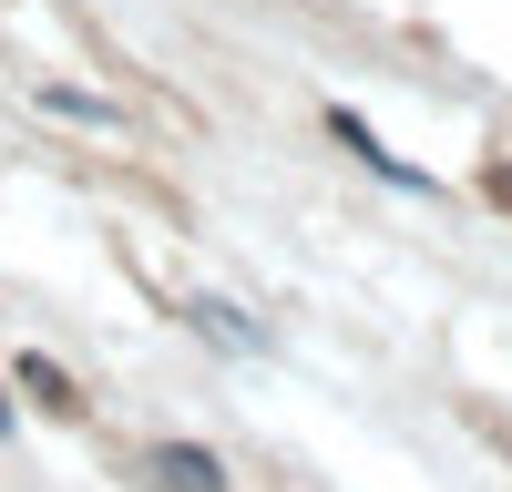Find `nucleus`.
Returning a JSON list of instances; mask_svg holds the SVG:
<instances>
[{
    "mask_svg": "<svg viewBox=\"0 0 512 492\" xmlns=\"http://www.w3.org/2000/svg\"><path fill=\"white\" fill-rule=\"evenodd\" d=\"M41 103H52V113H72V123H123L113 103H93V93H82V82H52V93H41Z\"/></svg>",
    "mask_w": 512,
    "mask_h": 492,
    "instance_id": "4",
    "label": "nucleus"
},
{
    "mask_svg": "<svg viewBox=\"0 0 512 492\" xmlns=\"http://www.w3.org/2000/svg\"><path fill=\"white\" fill-rule=\"evenodd\" d=\"M0 431H21V421H11V390H0Z\"/></svg>",
    "mask_w": 512,
    "mask_h": 492,
    "instance_id": "6",
    "label": "nucleus"
},
{
    "mask_svg": "<svg viewBox=\"0 0 512 492\" xmlns=\"http://www.w3.org/2000/svg\"><path fill=\"white\" fill-rule=\"evenodd\" d=\"M328 123H338V144H349V154H369V175H390V185H431V175H420V164H400L390 144H369V123H359V113H328Z\"/></svg>",
    "mask_w": 512,
    "mask_h": 492,
    "instance_id": "2",
    "label": "nucleus"
},
{
    "mask_svg": "<svg viewBox=\"0 0 512 492\" xmlns=\"http://www.w3.org/2000/svg\"><path fill=\"white\" fill-rule=\"evenodd\" d=\"M195 318H205V328H216V339H226V349H256V328H246V318H236L226 298H195Z\"/></svg>",
    "mask_w": 512,
    "mask_h": 492,
    "instance_id": "5",
    "label": "nucleus"
},
{
    "mask_svg": "<svg viewBox=\"0 0 512 492\" xmlns=\"http://www.w3.org/2000/svg\"><path fill=\"white\" fill-rule=\"evenodd\" d=\"M144 482H154V492H226V462H216V451H195V441H154V451H144Z\"/></svg>",
    "mask_w": 512,
    "mask_h": 492,
    "instance_id": "1",
    "label": "nucleus"
},
{
    "mask_svg": "<svg viewBox=\"0 0 512 492\" xmlns=\"http://www.w3.org/2000/svg\"><path fill=\"white\" fill-rule=\"evenodd\" d=\"M21 390H31L41 410H72V380H62V369H52V359H41V349L21 359Z\"/></svg>",
    "mask_w": 512,
    "mask_h": 492,
    "instance_id": "3",
    "label": "nucleus"
}]
</instances>
